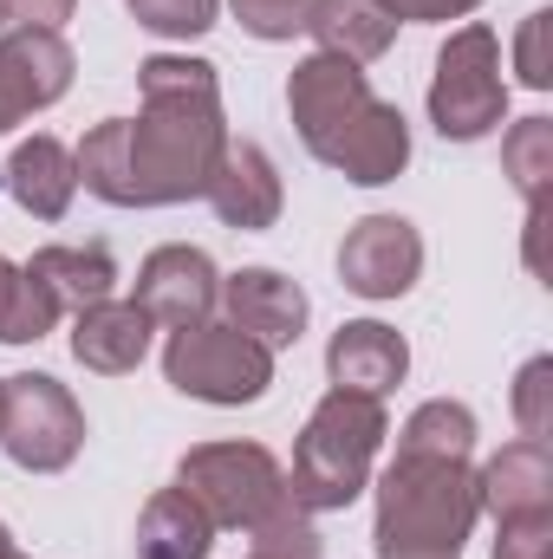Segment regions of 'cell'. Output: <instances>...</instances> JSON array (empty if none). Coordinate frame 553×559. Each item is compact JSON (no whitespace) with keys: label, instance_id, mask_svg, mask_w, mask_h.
Masks as SVG:
<instances>
[{"label":"cell","instance_id":"1","mask_svg":"<svg viewBox=\"0 0 553 559\" xmlns=\"http://www.w3.org/2000/svg\"><path fill=\"white\" fill-rule=\"evenodd\" d=\"M138 118H125L131 143V209H183L202 202L222 150H228V111H222V72L189 52H150L138 66Z\"/></svg>","mask_w":553,"mask_h":559},{"label":"cell","instance_id":"2","mask_svg":"<svg viewBox=\"0 0 553 559\" xmlns=\"http://www.w3.org/2000/svg\"><path fill=\"white\" fill-rule=\"evenodd\" d=\"M286 118L313 163L339 169L358 189H385L411 169V124L398 105H385L365 79V66L339 52H306L286 72Z\"/></svg>","mask_w":553,"mask_h":559},{"label":"cell","instance_id":"3","mask_svg":"<svg viewBox=\"0 0 553 559\" xmlns=\"http://www.w3.org/2000/svg\"><path fill=\"white\" fill-rule=\"evenodd\" d=\"M372 495H378V514H372L378 559H462L475 521H482L469 455L398 449L385 462V475H372Z\"/></svg>","mask_w":553,"mask_h":559},{"label":"cell","instance_id":"4","mask_svg":"<svg viewBox=\"0 0 553 559\" xmlns=\"http://www.w3.org/2000/svg\"><path fill=\"white\" fill-rule=\"evenodd\" d=\"M391 436L385 397H358V391H326L313 404V417L293 442V468H286V495L306 514H345L372 475H378V449Z\"/></svg>","mask_w":553,"mask_h":559},{"label":"cell","instance_id":"5","mask_svg":"<svg viewBox=\"0 0 553 559\" xmlns=\"http://www.w3.org/2000/svg\"><path fill=\"white\" fill-rule=\"evenodd\" d=\"M430 124L443 143H482L508 124V79H502V39L495 26L469 20L443 39L430 72Z\"/></svg>","mask_w":553,"mask_h":559},{"label":"cell","instance_id":"6","mask_svg":"<svg viewBox=\"0 0 553 559\" xmlns=\"http://www.w3.org/2000/svg\"><path fill=\"white\" fill-rule=\"evenodd\" d=\"M176 488L215 521V534H248L286 501V468L268 442H196L176 462Z\"/></svg>","mask_w":553,"mask_h":559},{"label":"cell","instance_id":"7","mask_svg":"<svg viewBox=\"0 0 553 559\" xmlns=\"http://www.w3.org/2000/svg\"><path fill=\"white\" fill-rule=\"evenodd\" d=\"M163 378H169V391H183L196 404L242 411V404H261L274 391V352L255 345L248 332H235L228 319H202V325L169 332Z\"/></svg>","mask_w":553,"mask_h":559},{"label":"cell","instance_id":"8","mask_svg":"<svg viewBox=\"0 0 553 559\" xmlns=\"http://www.w3.org/2000/svg\"><path fill=\"white\" fill-rule=\"evenodd\" d=\"M0 449L26 475H66L85 449V411L52 371H20L0 384Z\"/></svg>","mask_w":553,"mask_h":559},{"label":"cell","instance_id":"9","mask_svg":"<svg viewBox=\"0 0 553 559\" xmlns=\"http://www.w3.org/2000/svg\"><path fill=\"white\" fill-rule=\"evenodd\" d=\"M72 72H79V59H72L66 33L7 26L0 33V138L39 111H52L72 92Z\"/></svg>","mask_w":553,"mask_h":559},{"label":"cell","instance_id":"10","mask_svg":"<svg viewBox=\"0 0 553 559\" xmlns=\"http://www.w3.org/2000/svg\"><path fill=\"white\" fill-rule=\"evenodd\" d=\"M416 280H423V235L404 215H365L345 228L339 241V286L385 306V299H404Z\"/></svg>","mask_w":553,"mask_h":559},{"label":"cell","instance_id":"11","mask_svg":"<svg viewBox=\"0 0 553 559\" xmlns=\"http://www.w3.org/2000/svg\"><path fill=\"white\" fill-rule=\"evenodd\" d=\"M131 299L150 312L156 332H183V325L215 319V306H222V274H215V261H209L202 248L169 241V248H150V254H143L138 293H131Z\"/></svg>","mask_w":553,"mask_h":559},{"label":"cell","instance_id":"12","mask_svg":"<svg viewBox=\"0 0 553 559\" xmlns=\"http://www.w3.org/2000/svg\"><path fill=\"white\" fill-rule=\"evenodd\" d=\"M222 312L255 345L286 352V345H299V332L313 319V299H306L299 280H286L280 267H242V274H222Z\"/></svg>","mask_w":553,"mask_h":559},{"label":"cell","instance_id":"13","mask_svg":"<svg viewBox=\"0 0 553 559\" xmlns=\"http://www.w3.org/2000/svg\"><path fill=\"white\" fill-rule=\"evenodd\" d=\"M202 202L215 209V222H222V228L261 235V228H274L280 209H286V182H280L274 156H268L261 143L228 138L222 163H215V176H209V189H202Z\"/></svg>","mask_w":553,"mask_h":559},{"label":"cell","instance_id":"14","mask_svg":"<svg viewBox=\"0 0 553 559\" xmlns=\"http://www.w3.org/2000/svg\"><path fill=\"white\" fill-rule=\"evenodd\" d=\"M326 378L332 391H358V397H391L411 378V345L398 325L385 319H345L326 338Z\"/></svg>","mask_w":553,"mask_h":559},{"label":"cell","instance_id":"15","mask_svg":"<svg viewBox=\"0 0 553 559\" xmlns=\"http://www.w3.org/2000/svg\"><path fill=\"white\" fill-rule=\"evenodd\" d=\"M150 312H143L138 299H98V306H85V312H72V358L85 365V371H98V378H125V371H138L143 358H150Z\"/></svg>","mask_w":553,"mask_h":559},{"label":"cell","instance_id":"16","mask_svg":"<svg viewBox=\"0 0 553 559\" xmlns=\"http://www.w3.org/2000/svg\"><path fill=\"white\" fill-rule=\"evenodd\" d=\"M475 501L482 514L495 521H515V514H548L553 508V449L548 442H502L482 468H475Z\"/></svg>","mask_w":553,"mask_h":559},{"label":"cell","instance_id":"17","mask_svg":"<svg viewBox=\"0 0 553 559\" xmlns=\"http://www.w3.org/2000/svg\"><path fill=\"white\" fill-rule=\"evenodd\" d=\"M7 195H13L33 222H66V209H72V195H79L72 150L52 138V131L20 138L13 163H7Z\"/></svg>","mask_w":553,"mask_h":559},{"label":"cell","instance_id":"18","mask_svg":"<svg viewBox=\"0 0 553 559\" xmlns=\"http://www.w3.org/2000/svg\"><path fill=\"white\" fill-rule=\"evenodd\" d=\"M306 33H313V52H339L352 66H372V59L391 52L398 20H391L385 0H313Z\"/></svg>","mask_w":553,"mask_h":559},{"label":"cell","instance_id":"19","mask_svg":"<svg viewBox=\"0 0 553 559\" xmlns=\"http://www.w3.org/2000/svg\"><path fill=\"white\" fill-rule=\"evenodd\" d=\"M26 274L59 299V312H85V306H98V299L118 293V261H111L105 241H85V248L52 241V248H39V254L26 261Z\"/></svg>","mask_w":553,"mask_h":559},{"label":"cell","instance_id":"20","mask_svg":"<svg viewBox=\"0 0 553 559\" xmlns=\"http://www.w3.org/2000/svg\"><path fill=\"white\" fill-rule=\"evenodd\" d=\"M215 554V521L169 481L143 501L138 514V559H209Z\"/></svg>","mask_w":553,"mask_h":559},{"label":"cell","instance_id":"21","mask_svg":"<svg viewBox=\"0 0 553 559\" xmlns=\"http://www.w3.org/2000/svg\"><path fill=\"white\" fill-rule=\"evenodd\" d=\"M72 169H79V189L111 202V209H131V143H125V118H105L92 124L79 150H72Z\"/></svg>","mask_w":553,"mask_h":559},{"label":"cell","instance_id":"22","mask_svg":"<svg viewBox=\"0 0 553 559\" xmlns=\"http://www.w3.org/2000/svg\"><path fill=\"white\" fill-rule=\"evenodd\" d=\"M59 319H66L59 299L26 274V267H13L0 254V345H39Z\"/></svg>","mask_w":553,"mask_h":559},{"label":"cell","instance_id":"23","mask_svg":"<svg viewBox=\"0 0 553 559\" xmlns=\"http://www.w3.org/2000/svg\"><path fill=\"white\" fill-rule=\"evenodd\" d=\"M475 436H482V423L475 411L462 404V397H430V404H416L404 429H398V449H423V455H475Z\"/></svg>","mask_w":553,"mask_h":559},{"label":"cell","instance_id":"24","mask_svg":"<svg viewBox=\"0 0 553 559\" xmlns=\"http://www.w3.org/2000/svg\"><path fill=\"white\" fill-rule=\"evenodd\" d=\"M502 169L521 189V202L553 189V118H515L502 131Z\"/></svg>","mask_w":553,"mask_h":559},{"label":"cell","instance_id":"25","mask_svg":"<svg viewBox=\"0 0 553 559\" xmlns=\"http://www.w3.org/2000/svg\"><path fill=\"white\" fill-rule=\"evenodd\" d=\"M125 7L156 39H202L222 20V0H125Z\"/></svg>","mask_w":553,"mask_h":559},{"label":"cell","instance_id":"26","mask_svg":"<svg viewBox=\"0 0 553 559\" xmlns=\"http://www.w3.org/2000/svg\"><path fill=\"white\" fill-rule=\"evenodd\" d=\"M508 411H515V429H521L528 442H548L553 436V358H528V365L515 371Z\"/></svg>","mask_w":553,"mask_h":559},{"label":"cell","instance_id":"27","mask_svg":"<svg viewBox=\"0 0 553 559\" xmlns=\"http://www.w3.org/2000/svg\"><path fill=\"white\" fill-rule=\"evenodd\" d=\"M306 7H313V0H228L235 26H242L248 39H261V46H280V39L306 33Z\"/></svg>","mask_w":553,"mask_h":559},{"label":"cell","instance_id":"28","mask_svg":"<svg viewBox=\"0 0 553 559\" xmlns=\"http://www.w3.org/2000/svg\"><path fill=\"white\" fill-rule=\"evenodd\" d=\"M495 559H553V508L495 521Z\"/></svg>","mask_w":553,"mask_h":559},{"label":"cell","instance_id":"29","mask_svg":"<svg viewBox=\"0 0 553 559\" xmlns=\"http://www.w3.org/2000/svg\"><path fill=\"white\" fill-rule=\"evenodd\" d=\"M548 7H534L528 20H521V33H515V72H521V85L528 92H548L553 85V66H548Z\"/></svg>","mask_w":553,"mask_h":559},{"label":"cell","instance_id":"30","mask_svg":"<svg viewBox=\"0 0 553 559\" xmlns=\"http://www.w3.org/2000/svg\"><path fill=\"white\" fill-rule=\"evenodd\" d=\"M398 26H443V20H469L482 0H385Z\"/></svg>","mask_w":553,"mask_h":559},{"label":"cell","instance_id":"31","mask_svg":"<svg viewBox=\"0 0 553 559\" xmlns=\"http://www.w3.org/2000/svg\"><path fill=\"white\" fill-rule=\"evenodd\" d=\"M7 7V26H39V33H59L72 20L79 0H0Z\"/></svg>","mask_w":553,"mask_h":559},{"label":"cell","instance_id":"32","mask_svg":"<svg viewBox=\"0 0 553 559\" xmlns=\"http://www.w3.org/2000/svg\"><path fill=\"white\" fill-rule=\"evenodd\" d=\"M13 554V534H7V521H0V559Z\"/></svg>","mask_w":553,"mask_h":559},{"label":"cell","instance_id":"33","mask_svg":"<svg viewBox=\"0 0 553 559\" xmlns=\"http://www.w3.org/2000/svg\"><path fill=\"white\" fill-rule=\"evenodd\" d=\"M0 33H7V7H0Z\"/></svg>","mask_w":553,"mask_h":559},{"label":"cell","instance_id":"34","mask_svg":"<svg viewBox=\"0 0 553 559\" xmlns=\"http://www.w3.org/2000/svg\"><path fill=\"white\" fill-rule=\"evenodd\" d=\"M7 559H26V554H20V547H13V554H7Z\"/></svg>","mask_w":553,"mask_h":559},{"label":"cell","instance_id":"35","mask_svg":"<svg viewBox=\"0 0 553 559\" xmlns=\"http://www.w3.org/2000/svg\"><path fill=\"white\" fill-rule=\"evenodd\" d=\"M248 559H268V554H248Z\"/></svg>","mask_w":553,"mask_h":559},{"label":"cell","instance_id":"36","mask_svg":"<svg viewBox=\"0 0 553 559\" xmlns=\"http://www.w3.org/2000/svg\"><path fill=\"white\" fill-rule=\"evenodd\" d=\"M0 384H7V378H0Z\"/></svg>","mask_w":553,"mask_h":559}]
</instances>
